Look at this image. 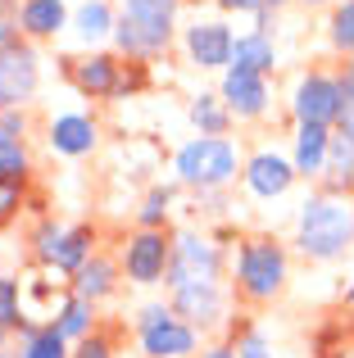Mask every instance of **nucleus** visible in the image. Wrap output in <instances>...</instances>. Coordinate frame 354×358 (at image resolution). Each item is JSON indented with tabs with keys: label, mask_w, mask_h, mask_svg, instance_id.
Wrapping results in <instances>:
<instances>
[{
	"label": "nucleus",
	"mask_w": 354,
	"mask_h": 358,
	"mask_svg": "<svg viewBox=\"0 0 354 358\" xmlns=\"http://www.w3.org/2000/svg\"><path fill=\"white\" fill-rule=\"evenodd\" d=\"M36 96V50L27 36L0 45V109H23Z\"/></svg>",
	"instance_id": "6e6552de"
},
{
	"label": "nucleus",
	"mask_w": 354,
	"mask_h": 358,
	"mask_svg": "<svg viewBox=\"0 0 354 358\" xmlns=\"http://www.w3.org/2000/svg\"><path fill=\"white\" fill-rule=\"evenodd\" d=\"M169 304L182 322H191L195 331H204V327H213L222 317L227 290H222V281H213V286H177V290H169Z\"/></svg>",
	"instance_id": "ddd939ff"
},
{
	"label": "nucleus",
	"mask_w": 354,
	"mask_h": 358,
	"mask_svg": "<svg viewBox=\"0 0 354 358\" xmlns=\"http://www.w3.org/2000/svg\"><path fill=\"white\" fill-rule=\"evenodd\" d=\"M232 350H236V358H273V345H268V336L259 331L255 322H241L232 327Z\"/></svg>",
	"instance_id": "bb28decb"
},
{
	"label": "nucleus",
	"mask_w": 354,
	"mask_h": 358,
	"mask_svg": "<svg viewBox=\"0 0 354 358\" xmlns=\"http://www.w3.org/2000/svg\"><path fill=\"white\" fill-rule=\"evenodd\" d=\"M14 18L27 41H50V36H59L69 27V5L64 0H23Z\"/></svg>",
	"instance_id": "a211bd4d"
},
{
	"label": "nucleus",
	"mask_w": 354,
	"mask_h": 358,
	"mask_svg": "<svg viewBox=\"0 0 354 358\" xmlns=\"http://www.w3.org/2000/svg\"><path fill=\"white\" fill-rule=\"evenodd\" d=\"M222 14H259V23L268 18V0H213Z\"/></svg>",
	"instance_id": "f704fd0d"
},
{
	"label": "nucleus",
	"mask_w": 354,
	"mask_h": 358,
	"mask_svg": "<svg viewBox=\"0 0 354 358\" xmlns=\"http://www.w3.org/2000/svg\"><path fill=\"white\" fill-rule=\"evenodd\" d=\"M200 358H236L232 345H209V350H200Z\"/></svg>",
	"instance_id": "e433bc0d"
},
{
	"label": "nucleus",
	"mask_w": 354,
	"mask_h": 358,
	"mask_svg": "<svg viewBox=\"0 0 354 358\" xmlns=\"http://www.w3.org/2000/svg\"><path fill=\"white\" fill-rule=\"evenodd\" d=\"M123 277L132 286H160L169 281V263H173V231H150V227H136L123 245Z\"/></svg>",
	"instance_id": "39448f33"
},
{
	"label": "nucleus",
	"mask_w": 354,
	"mask_h": 358,
	"mask_svg": "<svg viewBox=\"0 0 354 358\" xmlns=\"http://www.w3.org/2000/svg\"><path fill=\"white\" fill-rule=\"evenodd\" d=\"M27 173H32V155H27V141L0 145V177H5V182H27Z\"/></svg>",
	"instance_id": "c85d7f7f"
},
{
	"label": "nucleus",
	"mask_w": 354,
	"mask_h": 358,
	"mask_svg": "<svg viewBox=\"0 0 354 358\" xmlns=\"http://www.w3.org/2000/svg\"><path fill=\"white\" fill-rule=\"evenodd\" d=\"M0 358H5V354H0Z\"/></svg>",
	"instance_id": "37998d69"
},
{
	"label": "nucleus",
	"mask_w": 354,
	"mask_h": 358,
	"mask_svg": "<svg viewBox=\"0 0 354 358\" xmlns=\"http://www.w3.org/2000/svg\"><path fill=\"white\" fill-rule=\"evenodd\" d=\"M182 0H123V18L136 27L146 55H160L173 41V18Z\"/></svg>",
	"instance_id": "f8f14e48"
},
{
	"label": "nucleus",
	"mask_w": 354,
	"mask_h": 358,
	"mask_svg": "<svg viewBox=\"0 0 354 358\" xmlns=\"http://www.w3.org/2000/svg\"><path fill=\"white\" fill-rule=\"evenodd\" d=\"M23 327V295H18V281L0 272V331H18Z\"/></svg>",
	"instance_id": "cd10ccee"
},
{
	"label": "nucleus",
	"mask_w": 354,
	"mask_h": 358,
	"mask_svg": "<svg viewBox=\"0 0 354 358\" xmlns=\"http://www.w3.org/2000/svg\"><path fill=\"white\" fill-rule=\"evenodd\" d=\"M114 9L105 5V0H87V5L73 14V32L82 36L87 45H96V41H105V36H114Z\"/></svg>",
	"instance_id": "b1692460"
},
{
	"label": "nucleus",
	"mask_w": 354,
	"mask_h": 358,
	"mask_svg": "<svg viewBox=\"0 0 354 358\" xmlns=\"http://www.w3.org/2000/svg\"><path fill=\"white\" fill-rule=\"evenodd\" d=\"M295 245H300L304 259L313 263H332L354 245V209L346 195H327L313 191L300 204V218H295Z\"/></svg>",
	"instance_id": "f257e3e1"
},
{
	"label": "nucleus",
	"mask_w": 354,
	"mask_h": 358,
	"mask_svg": "<svg viewBox=\"0 0 354 358\" xmlns=\"http://www.w3.org/2000/svg\"><path fill=\"white\" fill-rule=\"evenodd\" d=\"M222 281V250L200 231H173V263L164 286H213Z\"/></svg>",
	"instance_id": "20e7f679"
},
{
	"label": "nucleus",
	"mask_w": 354,
	"mask_h": 358,
	"mask_svg": "<svg viewBox=\"0 0 354 358\" xmlns=\"http://www.w3.org/2000/svg\"><path fill=\"white\" fill-rule=\"evenodd\" d=\"M55 327H59V336L69 345H78V341H87L91 331H96V304L91 299H82V295H64V304L55 308V317H50Z\"/></svg>",
	"instance_id": "412c9836"
},
{
	"label": "nucleus",
	"mask_w": 354,
	"mask_h": 358,
	"mask_svg": "<svg viewBox=\"0 0 354 358\" xmlns=\"http://www.w3.org/2000/svg\"><path fill=\"white\" fill-rule=\"evenodd\" d=\"M346 304L354 308V281H350V286H346Z\"/></svg>",
	"instance_id": "4c0bfd02"
},
{
	"label": "nucleus",
	"mask_w": 354,
	"mask_h": 358,
	"mask_svg": "<svg viewBox=\"0 0 354 358\" xmlns=\"http://www.w3.org/2000/svg\"><path fill=\"white\" fill-rule=\"evenodd\" d=\"M169 204H173V186H150V195L141 200V209H136V222L150 231H164V222H169Z\"/></svg>",
	"instance_id": "a878e982"
},
{
	"label": "nucleus",
	"mask_w": 354,
	"mask_h": 358,
	"mask_svg": "<svg viewBox=\"0 0 354 358\" xmlns=\"http://www.w3.org/2000/svg\"><path fill=\"white\" fill-rule=\"evenodd\" d=\"M332 136L337 131L332 127H318V122H295V173L304 177V182H323V173H327V155H332Z\"/></svg>",
	"instance_id": "dca6fc26"
},
{
	"label": "nucleus",
	"mask_w": 354,
	"mask_h": 358,
	"mask_svg": "<svg viewBox=\"0 0 354 358\" xmlns=\"http://www.w3.org/2000/svg\"><path fill=\"white\" fill-rule=\"evenodd\" d=\"M73 358H114V345H109L100 331H91L87 341H78V345H73Z\"/></svg>",
	"instance_id": "72a5a7b5"
},
{
	"label": "nucleus",
	"mask_w": 354,
	"mask_h": 358,
	"mask_svg": "<svg viewBox=\"0 0 354 358\" xmlns=\"http://www.w3.org/2000/svg\"><path fill=\"white\" fill-rule=\"evenodd\" d=\"M291 114L295 122H318V127H337L341 118V78L337 73H304L295 82V96H291Z\"/></svg>",
	"instance_id": "0eeeda50"
},
{
	"label": "nucleus",
	"mask_w": 354,
	"mask_h": 358,
	"mask_svg": "<svg viewBox=\"0 0 354 358\" xmlns=\"http://www.w3.org/2000/svg\"><path fill=\"white\" fill-rule=\"evenodd\" d=\"M64 78L87 100H114V96H123L127 64L109 50H87V55H69L64 59Z\"/></svg>",
	"instance_id": "423d86ee"
},
{
	"label": "nucleus",
	"mask_w": 354,
	"mask_h": 358,
	"mask_svg": "<svg viewBox=\"0 0 354 358\" xmlns=\"http://www.w3.org/2000/svg\"><path fill=\"white\" fill-rule=\"evenodd\" d=\"M27 141V109H0V145Z\"/></svg>",
	"instance_id": "2f4dec72"
},
{
	"label": "nucleus",
	"mask_w": 354,
	"mask_h": 358,
	"mask_svg": "<svg viewBox=\"0 0 354 358\" xmlns=\"http://www.w3.org/2000/svg\"><path fill=\"white\" fill-rule=\"evenodd\" d=\"M295 164L286 155H277V150H259V155L246 159V168H241V182H246L250 195H259V200H282L286 191L295 186Z\"/></svg>",
	"instance_id": "9d476101"
},
{
	"label": "nucleus",
	"mask_w": 354,
	"mask_h": 358,
	"mask_svg": "<svg viewBox=\"0 0 354 358\" xmlns=\"http://www.w3.org/2000/svg\"><path fill=\"white\" fill-rule=\"evenodd\" d=\"M300 5H323V0H300Z\"/></svg>",
	"instance_id": "ea45409f"
},
{
	"label": "nucleus",
	"mask_w": 354,
	"mask_h": 358,
	"mask_svg": "<svg viewBox=\"0 0 354 358\" xmlns=\"http://www.w3.org/2000/svg\"><path fill=\"white\" fill-rule=\"evenodd\" d=\"M118 277H123V263H114L109 254H91L87 263H82L78 272H73V295H82V299H91V304H100V299H109L118 290Z\"/></svg>",
	"instance_id": "f3484780"
},
{
	"label": "nucleus",
	"mask_w": 354,
	"mask_h": 358,
	"mask_svg": "<svg viewBox=\"0 0 354 358\" xmlns=\"http://www.w3.org/2000/svg\"><path fill=\"white\" fill-rule=\"evenodd\" d=\"M59 236H64V222H55V218H41L36 222V231H32V259L41 263H50V254H55V245H59Z\"/></svg>",
	"instance_id": "c756f323"
},
{
	"label": "nucleus",
	"mask_w": 354,
	"mask_h": 358,
	"mask_svg": "<svg viewBox=\"0 0 354 358\" xmlns=\"http://www.w3.org/2000/svg\"><path fill=\"white\" fill-rule=\"evenodd\" d=\"M18 358H73V345L59 336V327H55V322L23 327V345H18Z\"/></svg>",
	"instance_id": "5701e85b"
},
{
	"label": "nucleus",
	"mask_w": 354,
	"mask_h": 358,
	"mask_svg": "<svg viewBox=\"0 0 354 358\" xmlns=\"http://www.w3.org/2000/svg\"><path fill=\"white\" fill-rule=\"evenodd\" d=\"M241 168H246L241 164V150H236V141H227V136H195V141H186L173 159L177 182L195 186V191H218Z\"/></svg>",
	"instance_id": "7ed1b4c3"
},
{
	"label": "nucleus",
	"mask_w": 354,
	"mask_h": 358,
	"mask_svg": "<svg viewBox=\"0 0 354 358\" xmlns=\"http://www.w3.org/2000/svg\"><path fill=\"white\" fill-rule=\"evenodd\" d=\"M291 277V259H286L282 241L277 236H246L236 245V272H232V286L246 304H273L286 290Z\"/></svg>",
	"instance_id": "f03ea898"
},
{
	"label": "nucleus",
	"mask_w": 354,
	"mask_h": 358,
	"mask_svg": "<svg viewBox=\"0 0 354 358\" xmlns=\"http://www.w3.org/2000/svg\"><path fill=\"white\" fill-rule=\"evenodd\" d=\"M186 5H200V0H186Z\"/></svg>",
	"instance_id": "a19ab883"
},
{
	"label": "nucleus",
	"mask_w": 354,
	"mask_h": 358,
	"mask_svg": "<svg viewBox=\"0 0 354 358\" xmlns=\"http://www.w3.org/2000/svg\"><path fill=\"white\" fill-rule=\"evenodd\" d=\"M350 358H354V350H350Z\"/></svg>",
	"instance_id": "79ce46f5"
},
{
	"label": "nucleus",
	"mask_w": 354,
	"mask_h": 358,
	"mask_svg": "<svg viewBox=\"0 0 354 358\" xmlns=\"http://www.w3.org/2000/svg\"><path fill=\"white\" fill-rule=\"evenodd\" d=\"M182 41H186V55H191L195 69H204V73L232 69V45H236V36H232V27L222 23V18L191 23V27L182 32Z\"/></svg>",
	"instance_id": "1a4fd4ad"
},
{
	"label": "nucleus",
	"mask_w": 354,
	"mask_h": 358,
	"mask_svg": "<svg viewBox=\"0 0 354 358\" xmlns=\"http://www.w3.org/2000/svg\"><path fill=\"white\" fill-rule=\"evenodd\" d=\"M222 105L232 109V118H264L273 105V87L264 73H246V69H222V87H218Z\"/></svg>",
	"instance_id": "9b49d317"
},
{
	"label": "nucleus",
	"mask_w": 354,
	"mask_h": 358,
	"mask_svg": "<svg viewBox=\"0 0 354 358\" xmlns=\"http://www.w3.org/2000/svg\"><path fill=\"white\" fill-rule=\"evenodd\" d=\"M23 186L27 182H5V177H0V227H5V222H14L18 209L27 204V191H23Z\"/></svg>",
	"instance_id": "7c9ffc66"
},
{
	"label": "nucleus",
	"mask_w": 354,
	"mask_h": 358,
	"mask_svg": "<svg viewBox=\"0 0 354 358\" xmlns=\"http://www.w3.org/2000/svg\"><path fill=\"white\" fill-rule=\"evenodd\" d=\"M346 78H354V55H350V64H346Z\"/></svg>",
	"instance_id": "58836bf2"
},
{
	"label": "nucleus",
	"mask_w": 354,
	"mask_h": 358,
	"mask_svg": "<svg viewBox=\"0 0 354 358\" xmlns=\"http://www.w3.org/2000/svg\"><path fill=\"white\" fill-rule=\"evenodd\" d=\"M45 141H50L55 155L82 159V155H91V150L100 145V122L91 114H59V118H50V127H45Z\"/></svg>",
	"instance_id": "2eb2a0df"
},
{
	"label": "nucleus",
	"mask_w": 354,
	"mask_h": 358,
	"mask_svg": "<svg viewBox=\"0 0 354 358\" xmlns=\"http://www.w3.org/2000/svg\"><path fill=\"white\" fill-rule=\"evenodd\" d=\"M186 114H191V122H195V131H200V136H227L232 131V109L222 105V96L218 91H200V96L191 100V109H186Z\"/></svg>",
	"instance_id": "4be33fe9"
},
{
	"label": "nucleus",
	"mask_w": 354,
	"mask_h": 358,
	"mask_svg": "<svg viewBox=\"0 0 354 358\" xmlns=\"http://www.w3.org/2000/svg\"><path fill=\"white\" fill-rule=\"evenodd\" d=\"M327 41H332V50L354 55V0H341V5L332 9V18H327Z\"/></svg>",
	"instance_id": "393cba45"
},
{
	"label": "nucleus",
	"mask_w": 354,
	"mask_h": 358,
	"mask_svg": "<svg viewBox=\"0 0 354 358\" xmlns=\"http://www.w3.org/2000/svg\"><path fill=\"white\" fill-rule=\"evenodd\" d=\"M136 336H141V354L146 358H191L195 345H200L195 327L182 322L177 313L164 317V322H155V327H146V331H136Z\"/></svg>",
	"instance_id": "4468645a"
},
{
	"label": "nucleus",
	"mask_w": 354,
	"mask_h": 358,
	"mask_svg": "<svg viewBox=\"0 0 354 358\" xmlns=\"http://www.w3.org/2000/svg\"><path fill=\"white\" fill-rule=\"evenodd\" d=\"M91 254H96V227H91V222H78V227H64V236H59V245H55V254H50L45 268L73 277Z\"/></svg>",
	"instance_id": "6ab92c4d"
},
{
	"label": "nucleus",
	"mask_w": 354,
	"mask_h": 358,
	"mask_svg": "<svg viewBox=\"0 0 354 358\" xmlns=\"http://www.w3.org/2000/svg\"><path fill=\"white\" fill-rule=\"evenodd\" d=\"M337 131L354 141V78L341 73V118H337Z\"/></svg>",
	"instance_id": "473e14b6"
},
{
	"label": "nucleus",
	"mask_w": 354,
	"mask_h": 358,
	"mask_svg": "<svg viewBox=\"0 0 354 358\" xmlns=\"http://www.w3.org/2000/svg\"><path fill=\"white\" fill-rule=\"evenodd\" d=\"M273 64H277V45H273V36H268L264 27L236 36V45H232V69L264 73V78H268V73H273Z\"/></svg>",
	"instance_id": "aec40b11"
},
{
	"label": "nucleus",
	"mask_w": 354,
	"mask_h": 358,
	"mask_svg": "<svg viewBox=\"0 0 354 358\" xmlns=\"http://www.w3.org/2000/svg\"><path fill=\"white\" fill-rule=\"evenodd\" d=\"M164 317H173V304H146L141 313H136V331H146V327L164 322Z\"/></svg>",
	"instance_id": "c9c22d12"
}]
</instances>
